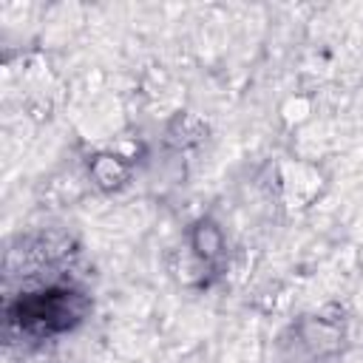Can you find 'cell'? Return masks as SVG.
Listing matches in <instances>:
<instances>
[{
	"instance_id": "obj_2",
	"label": "cell",
	"mask_w": 363,
	"mask_h": 363,
	"mask_svg": "<svg viewBox=\"0 0 363 363\" xmlns=\"http://www.w3.org/2000/svg\"><path fill=\"white\" fill-rule=\"evenodd\" d=\"M190 250H193V255H196L201 264L213 267V264L221 258V252H224L221 230H218L210 218L196 221V224L190 227Z\"/></svg>"
},
{
	"instance_id": "obj_1",
	"label": "cell",
	"mask_w": 363,
	"mask_h": 363,
	"mask_svg": "<svg viewBox=\"0 0 363 363\" xmlns=\"http://www.w3.org/2000/svg\"><path fill=\"white\" fill-rule=\"evenodd\" d=\"M91 312L85 292L74 286H48L20 295L9 306V323L31 337H54L79 326Z\"/></svg>"
},
{
	"instance_id": "obj_3",
	"label": "cell",
	"mask_w": 363,
	"mask_h": 363,
	"mask_svg": "<svg viewBox=\"0 0 363 363\" xmlns=\"http://www.w3.org/2000/svg\"><path fill=\"white\" fill-rule=\"evenodd\" d=\"M125 167L116 162V156H96L94 162V179L99 182V187H116L125 179Z\"/></svg>"
}]
</instances>
